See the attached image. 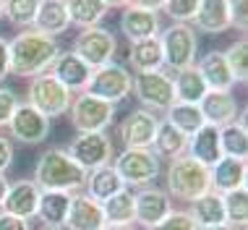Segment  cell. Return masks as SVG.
I'll return each mask as SVG.
<instances>
[{
	"label": "cell",
	"mask_w": 248,
	"mask_h": 230,
	"mask_svg": "<svg viewBox=\"0 0 248 230\" xmlns=\"http://www.w3.org/2000/svg\"><path fill=\"white\" fill-rule=\"evenodd\" d=\"M86 188H89V194L94 201H107L112 194H118L123 186V181H120V175L115 173V167L112 165H105V167H97V170L89 173V178H86Z\"/></svg>",
	"instance_id": "30"
},
{
	"label": "cell",
	"mask_w": 248,
	"mask_h": 230,
	"mask_svg": "<svg viewBox=\"0 0 248 230\" xmlns=\"http://www.w3.org/2000/svg\"><path fill=\"white\" fill-rule=\"evenodd\" d=\"M120 32L125 34V39L131 42H141V39H152L159 34V13L144 11V8H133L125 5L120 13Z\"/></svg>",
	"instance_id": "19"
},
{
	"label": "cell",
	"mask_w": 248,
	"mask_h": 230,
	"mask_svg": "<svg viewBox=\"0 0 248 230\" xmlns=\"http://www.w3.org/2000/svg\"><path fill=\"white\" fill-rule=\"evenodd\" d=\"M222 204H225L227 225L235 230H246L248 228V186L222 194Z\"/></svg>",
	"instance_id": "35"
},
{
	"label": "cell",
	"mask_w": 248,
	"mask_h": 230,
	"mask_svg": "<svg viewBox=\"0 0 248 230\" xmlns=\"http://www.w3.org/2000/svg\"><path fill=\"white\" fill-rule=\"evenodd\" d=\"M172 86H175V102H188V105H199L204 99V94L209 92L201 73L196 71V66L178 71L175 79H172Z\"/></svg>",
	"instance_id": "31"
},
{
	"label": "cell",
	"mask_w": 248,
	"mask_h": 230,
	"mask_svg": "<svg viewBox=\"0 0 248 230\" xmlns=\"http://www.w3.org/2000/svg\"><path fill=\"white\" fill-rule=\"evenodd\" d=\"M212 170V191L217 194H227L235 188L248 186V162L246 160H235V157H222L219 162H214L209 167Z\"/></svg>",
	"instance_id": "22"
},
{
	"label": "cell",
	"mask_w": 248,
	"mask_h": 230,
	"mask_svg": "<svg viewBox=\"0 0 248 230\" xmlns=\"http://www.w3.org/2000/svg\"><path fill=\"white\" fill-rule=\"evenodd\" d=\"M13 162V147H11V139L0 136V173H5Z\"/></svg>",
	"instance_id": "43"
},
{
	"label": "cell",
	"mask_w": 248,
	"mask_h": 230,
	"mask_svg": "<svg viewBox=\"0 0 248 230\" xmlns=\"http://www.w3.org/2000/svg\"><path fill=\"white\" fill-rule=\"evenodd\" d=\"M26 102L34 110H39L45 118H60L68 113L73 102V94L65 89L60 81H55L50 73H39V76L29 79L26 86Z\"/></svg>",
	"instance_id": "4"
},
{
	"label": "cell",
	"mask_w": 248,
	"mask_h": 230,
	"mask_svg": "<svg viewBox=\"0 0 248 230\" xmlns=\"http://www.w3.org/2000/svg\"><path fill=\"white\" fill-rule=\"evenodd\" d=\"M191 26L193 32H204V34H225L227 29H232L227 3L225 0H201Z\"/></svg>",
	"instance_id": "24"
},
{
	"label": "cell",
	"mask_w": 248,
	"mask_h": 230,
	"mask_svg": "<svg viewBox=\"0 0 248 230\" xmlns=\"http://www.w3.org/2000/svg\"><path fill=\"white\" fill-rule=\"evenodd\" d=\"M196 71L201 73L209 92H232V86H235V79L219 50H209L201 60H196Z\"/></svg>",
	"instance_id": "21"
},
{
	"label": "cell",
	"mask_w": 248,
	"mask_h": 230,
	"mask_svg": "<svg viewBox=\"0 0 248 230\" xmlns=\"http://www.w3.org/2000/svg\"><path fill=\"white\" fill-rule=\"evenodd\" d=\"M39 0H3V16L16 29H31Z\"/></svg>",
	"instance_id": "36"
},
{
	"label": "cell",
	"mask_w": 248,
	"mask_h": 230,
	"mask_svg": "<svg viewBox=\"0 0 248 230\" xmlns=\"http://www.w3.org/2000/svg\"><path fill=\"white\" fill-rule=\"evenodd\" d=\"M115 50H118V39L110 29H105V26L81 29L76 37H73V45H71V52L81 58L92 71L112 63Z\"/></svg>",
	"instance_id": "6"
},
{
	"label": "cell",
	"mask_w": 248,
	"mask_h": 230,
	"mask_svg": "<svg viewBox=\"0 0 248 230\" xmlns=\"http://www.w3.org/2000/svg\"><path fill=\"white\" fill-rule=\"evenodd\" d=\"M199 230H235V228H230L227 222H222V225H212V228H199Z\"/></svg>",
	"instance_id": "49"
},
{
	"label": "cell",
	"mask_w": 248,
	"mask_h": 230,
	"mask_svg": "<svg viewBox=\"0 0 248 230\" xmlns=\"http://www.w3.org/2000/svg\"><path fill=\"white\" fill-rule=\"evenodd\" d=\"M102 214L107 225H133V191L125 186L112 194L107 201H102Z\"/></svg>",
	"instance_id": "32"
},
{
	"label": "cell",
	"mask_w": 248,
	"mask_h": 230,
	"mask_svg": "<svg viewBox=\"0 0 248 230\" xmlns=\"http://www.w3.org/2000/svg\"><path fill=\"white\" fill-rule=\"evenodd\" d=\"M188 214L193 217L199 228H212V225H222L225 222V204H222V194L217 191H206L204 196L191 201Z\"/></svg>",
	"instance_id": "28"
},
{
	"label": "cell",
	"mask_w": 248,
	"mask_h": 230,
	"mask_svg": "<svg viewBox=\"0 0 248 230\" xmlns=\"http://www.w3.org/2000/svg\"><path fill=\"white\" fill-rule=\"evenodd\" d=\"M39 188L34 181H16V183L8 186V194L3 199V207L0 212H8L13 217L21 220H31L37 217V204H39Z\"/></svg>",
	"instance_id": "18"
},
{
	"label": "cell",
	"mask_w": 248,
	"mask_h": 230,
	"mask_svg": "<svg viewBox=\"0 0 248 230\" xmlns=\"http://www.w3.org/2000/svg\"><path fill=\"white\" fill-rule=\"evenodd\" d=\"M0 230H31V225H29V220L13 217L8 212H0Z\"/></svg>",
	"instance_id": "42"
},
{
	"label": "cell",
	"mask_w": 248,
	"mask_h": 230,
	"mask_svg": "<svg viewBox=\"0 0 248 230\" xmlns=\"http://www.w3.org/2000/svg\"><path fill=\"white\" fill-rule=\"evenodd\" d=\"M112 167L120 175L123 186L128 188L152 186V181L159 175V160L152 149H123L112 162Z\"/></svg>",
	"instance_id": "9"
},
{
	"label": "cell",
	"mask_w": 248,
	"mask_h": 230,
	"mask_svg": "<svg viewBox=\"0 0 248 230\" xmlns=\"http://www.w3.org/2000/svg\"><path fill=\"white\" fill-rule=\"evenodd\" d=\"M8 55L13 76L31 79L50 71V66L60 55V45L55 37H47L37 29H24L8 42Z\"/></svg>",
	"instance_id": "1"
},
{
	"label": "cell",
	"mask_w": 248,
	"mask_h": 230,
	"mask_svg": "<svg viewBox=\"0 0 248 230\" xmlns=\"http://www.w3.org/2000/svg\"><path fill=\"white\" fill-rule=\"evenodd\" d=\"M212 191V170L188 154L170 160L167 167V196L180 201H193Z\"/></svg>",
	"instance_id": "3"
},
{
	"label": "cell",
	"mask_w": 248,
	"mask_h": 230,
	"mask_svg": "<svg viewBox=\"0 0 248 230\" xmlns=\"http://www.w3.org/2000/svg\"><path fill=\"white\" fill-rule=\"evenodd\" d=\"M128 5H133V8H144V11L159 13V11L165 8V0H128Z\"/></svg>",
	"instance_id": "45"
},
{
	"label": "cell",
	"mask_w": 248,
	"mask_h": 230,
	"mask_svg": "<svg viewBox=\"0 0 248 230\" xmlns=\"http://www.w3.org/2000/svg\"><path fill=\"white\" fill-rule=\"evenodd\" d=\"M107 225L102 204L94 201L89 194H71V207H68V217H65L63 228L65 230H102Z\"/></svg>",
	"instance_id": "16"
},
{
	"label": "cell",
	"mask_w": 248,
	"mask_h": 230,
	"mask_svg": "<svg viewBox=\"0 0 248 230\" xmlns=\"http://www.w3.org/2000/svg\"><path fill=\"white\" fill-rule=\"evenodd\" d=\"M170 212H172V199L167 196V191L157 188L154 183L141 186L133 194V222H139L144 230L162 222Z\"/></svg>",
	"instance_id": "13"
},
{
	"label": "cell",
	"mask_w": 248,
	"mask_h": 230,
	"mask_svg": "<svg viewBox=\"0 0 248 230\" xmlns=\"http://www.w3.org/2000/svg\"><path fill=\"white\" fill-rule=\"evenodd\" d=\"M5 128H8L11 139L21 141V144H29V147H37L47 139L50 118H45V115L39 110H34L29 102H18Z\"/></svg>",
	"instance_id": "12"
},
{
	"label": "cell",
	"mask_w": 248,
	"mask_h": 230,
	"mask_svg": "<svg viewBox=\"0 0 248 230\" xmlns=\"http://www.w3.org/2000/svg\"><path fill=\"white\" fill-rule=\"evenodd\" d=\"M131 84H133V76L125 66L107 63L102 68L92 71V79L86 84V94L99 97V99H105V102L118 107V102H123L131 94Z\"/></svg>",
	"instance_id": "10"
},
{
	"label": "cell",
	"mask_w": 248,
	"mask_h": 230,
	"mask_svg": "<svg viewBox=\"0 0 248 230\" xmlns=\"http://www.w3.org/2000/svg\"><path fill=\"white\" fill-rule=\"evenodd\" d=\"M201 0H165V13L172 18V24H191L199 11Z\"/></svg>",
	"instance_id": "38"
},
{
	"label": "cell",
	"mask_w": 248,
	"mask_h": 230,
	"mask_svg": "<svg viewBox=\"0 0 248 230\" xmlns=\"http://www.w3.org/2000/svg\"><path fill=\"white\" fill-rule=\"evenodd\" d=\"M3 18H5V16H3V0H0V21H3Z\"/></svg>",
	"instance_id": "50"
},
{
	"label": "cell",
	"mask_w": 248,
	"mask_h": 230,
	"mask_svg": "<svg viewBox=\"0 0 248 230\" xmlns=\"http://www.w3.org/2000/svg\"><path fill=\"white\" fill-rule=\"evenodd\" d=\"M8 186H11V181L0 173V207H3V199H5V194H8Z\"/></svg>",
	"instance_id": "46"
},
{
	"label": "cell",
	"mask_w": 248,
	"mask_h": 230,
	"mask_svg": "<svg viewBox=\"0 0 248 230\" xmlns=\"http://www.w3.org/2000/svg\"><path fill=\"white\" fill-rule=\"evenodd\" d=\"M39 230H63V228H47V225H45V228H39Z\"/></svg>",
	"instance_id": "51"
},
{
	"label": "cell",
	"mask_w": 248,
	"mask_h": 230,
	"mask_svg": "<svg viewBox=\"0 0 248 230\" xmlns=\"http://www.w3.org/2000/svg\"><path fill=\"white\" fill-rule=\"evenodd\" d=\"M65 152H68L86 173L97 170V167H105V165H112V157H115V147H112V141L105 131L102 133H78V136L68 144Z\"/></svg>",
	"instance_id": "11"
},
{
	"label": "cell",
	"mask_w": 248,
	"mask_h": 230,
	"mask_svg": "<svg viewBox=\"0 0 248 230\" xmlns=\"http://www.w3.org/2000/svg\"><path fill=\"white\" fill-rule=\"evenodd\" d=\"M199 110L209 126L225 128V126H230L238 120L240 105H238V99L232 92H206L204 99L199 102Z\"/></svg>",
	"instance_id": "17"
},
{
	"label": "cell",
	"mask_w": 248,
	"mask_h": 230,
	"mask_svg": "<svg viewBox=\"0 0 248 230\" xmlns=\"http://www.w3.org/2000/svg\"><path fill=\"white\" fill-rule=\"evenodd\" d=\"M165 120L170 126H175L180 133H186V136L196 133L199 128L206 123L204 115H201V110H199V105H188V102H175L165 113Z\"/></svg>",
	"instance_id": "34"
},
{
	"label": "cell",
	"mask_w": 248,
	"mask_h": 230,
	"mask_svg": "<svg viewBox=\"0 0 248 230\" xmlns=\"http://www.w3.org/2000/svg\"><path fill=\"white\" fill-rule=\"evenodd\" d=\"M186 147H188V136L180 133L178 128L170 126L167 120H159L154 141L149 147V149L157 154V160H175L180 154H186Z\"/></svg>",
	"instance_id": "26"
},
{
	"label": "cell",
	"mask_w": 248,
	"mask_h": 230,
	"mask_svg": "<svg viewBox=\"0 0 248 230\" xmlns=\"http://www.w3.org/2000/svg\"><path fill=\"white\" fill-rule=\"evenodd\" d=\"M68 115H71V126L78 133H102L115 120V105L81 92V94H73Z\"/></svg>",
	"instance_id": "7"
},
{
	"label": "cell",
	"mask_w": 248,
	"mask_h": 230,
	"mask_svg": "<svg viewBox=\"0 0 248 230\" xmlns=\"http://www.w3.org/2000/svg\"><path fill=\"white\" fill-rule=\"evenodd\" d=\"M68 3V16L73 26H99V21L107 16V5L102 0H65Z\"/></svg>",
	"instance_id": "33"
},
{
	"label": "cell",
	"mask_w": 248,
	"mask_h": 230,
	"mask_svg": "<svg viewBox=\"0 0 248 230\" xmlns=\"http://www.w3.org/2000/svg\"><path fill=\"white\" fill-rule=\"evenodd\" d=\"M128 66L136 73H149V71H162L165 58H162V45L159 37L141 39V42L128 45Z\"/></svg>",
	"instance_id": "25"
},
{
	"label": "cell",
	"mask_w": 248,
	"mask_h": 230,
	"mask_svg": "<svg viewBox=\"0 0 248 230\" xmlns=\"http://www.w3.org/2000/svg\"><path fill=\"white\" fill-rule=\"evenodd\" d=\"M162 45V58L170 71H186L196 66V50H199V37L191 24H170L159 37Z\"/></svg>",
	"instance_id": "5"
},
{
	"label": "cell",
	"mask_w": 248,
	"mask_h": 230,
	"mask_svg": "<svg viewBox=\"0 0 248 230\" xmlns=\"http://www.w3.org/2000/svg\"><path fill=\"white\" fill-rule=\"evenodd\" d=\"M159 118L144 107H136L123 118V123L118 126V136L125 144V149H149L154 133H157Z\"/></svg>",
	"instance_id": "14"
},
{
	"label": "cell",
	"mask_w": 248,
	"mask_h": 230,
	"mask_svg": "<svg viewBox=\"0 0 248 230\" xmlns=\"http://www.w3.org/2000/svg\"><path fill=\"white\" fill-rule=\"evenodd\" d=\"M71 207V194L65 191H42L37 204V217L47 228H63L65 217H68Z\"/></svg>",
	"instance_id": "27"
},
{
	"label": "cell",
	"mask_w": 248,
	"mask_h": 230,
	"mask_svg": "<svg viewBox=\"0 0 248 230\" xmlns=\"http://www.w3.org/2000/svg\"><path fill=\"white\" fill-rule=\"evenodd\" d=\"M102 3L107 5V11H110V8H125L128 0H102Z\"/></svg>",
	"instance_id": "47"
},
{
	"label": "cell",
	"mask_w": 248,
	"mask_h": 230,
	"mask_svg": "<svg viewBox=\"0 0 248 230\" xmlns=\"http://www.w3.org/2000/svg\"><path fill=\"white\" fill-rule=\"evenodd\" d=\"M219 147H222V157H248V128H246V110L240 113L235 123L219 128Z\"/></svg>",
	"instance_id": "29"
},
{
	"label": "cell",
	"mask_w": 248,
	"mask_h": 230,
	"mask_svg": "<svg viewBox=\"0 0 248 230\" xmlns=\"http://www.w3.org/2000/svg\"><path fill=\"white\" fill-rule=\"evenodd\" d=\"M16 105H18L16 92L8 89V86H0V128L8 126V120H11L13 110H16Z\"/></svg>",
	"instance_id": "41"
},
{
	"label": "cell",
	"mask_w": 248,
	"mask_h": 230,
	"mask_svg": "<svg viewBox=\"0 0 248 230\" xmlns=\"http://www.w3.org/2000/svg\"><path fill=\"white\" fill-rule=\"evenodd\" d=\"M68 26H71V16H68V3L65 0H39L31 29L42 32L47 37H55V34L68 32Z\"/></svg>",
	"instance_id": "23"
},
{
	"label": "cell",
	"mask_w": 248,
	"mask_h": 230,
	"mask_svg": "<svg viewBox=\"0 0 248 230\" xmlns=\"http://www.w3.org/2000/svg\"><path fill=\"white\" fill-rule=\"evenodd\" d=\"M102 230H136L133 225H105Z\"/></svg>",
	"instance_id": "48"
},
{
	"label": "cell",
	"mask_w": 248,
	"mask_h": 230,
	"mask_svg": "<svg viewBox=\"0 0 248 230\" xmlns=\"http://www.w3.org/2000/svg\"><path fill=\"white\" fill-rule=\"evenodd\" d=\"M47 73L55 81H60V84H63L71 94L86 92V84H89V79H92V68L78 55H73L71 50L68 52H60V55L55 58V63L50 66Z\"/></svg>",
	"instance_id": "15"
},
{
	"label": "cell",
	"mask_w": 248,
	"mask_h": 230,
	"mask_svg": "<svg viewBox=\"0 0 248 230\" xmlns=\"http://www.w3.org/2000/svg\"><path fill=\"white\" fill-rule=\"evenodd\" d=\"M131 92L136 94V99L144 105V110L149 113H167L175 105V86L172 79L165 71H149V73H136L131 84Z\"/></svg>",
	"instance_id": "8"
},
{
	"label": "cell",
	"mask_w": 248,
	"mask_h": 230,
	"mask_svg": "<svg viewBox=\"0 0 248 230\" xmlns=\"http://www.w3.org/2000/svg\"><path fill=\"white\" fill-rule=\"evenodd\" d=\"M222 55H225V63H227V68H230L232 79H235L238 84H246L248 81V42H246V37H240L238 42H232Z\"/></svg>",
	"instance_id": "37"
},
{
	"label": "cell",
	"mask_w": 248,
	"mask_h": 230,
	"mask_svg": "<svg viewBox=\"0 0 248 230\" xmlns=\"http://www.w3.org/2000/svg\"><path fill=\"white\" fill-rule=\"evenodd\" d=\"M149 230H199V225L193 222V217L188 212H178V209H172L162 222H157V225L149 228Z\"/></svg>",
	"instance_id": "39"
},
{
	"label": "cell",
	"mask_w": 248,
	"mask_h": 230,
	"mask_svg": "<svg viewBox=\"0 0 248 230\" xmlns=\"http://www.w3.org/2000/svg\"><path fill=\"white\" fill-rule=\"evenodd\" d=\"M186 154L193 157L201 165L212 167L214 162L222 160V147H219V128L204 123L196 133L188 136V147H186Z\"/></svg>",
	"instance_id": "20"
},
{
	"label": "cell",
	"mask_w": 248,
	"mask_h": 230,
	"mask_svg": "<svg viewBox=\"0 0 248 230\" xmlns=\"http://www.w3.org/2000/svg\"><path fill=\"white\" fill-rule=\"evenodd\" d=\"M89 173L71 157L63 147H50L34 165V183L39 191H65L78 194L86 186Z\"/></svg>",
	"instance_id": "2"
},
{
	"label": "cell",
	"mask_w": 248,
	"mask_h": 230,
	"mask_svg": "<svg viewBox=\"0 0 248 230\" xmlns=\"http://www.w3.org/2000/svg\"><path fill=\"white\" fill-rule=\"evenodd\" d=\"M227 13H230V26L238 29L240 34L248 32V0H225Z\"/></svg>",
	"instance_id": "40"
},
{
	"label": "cell",
	"mask_w": 248,
	"mask_h": 230,
	"mask_svg": "<svg viewBox=\"0 0 248 230\" xmlns=\"http://www.w3.org/2000/svg\"><path fill=\"white\" fill-rule=\"evenodd\" d=\"M11 73V55H8V42L0 37V84L5 81V76Z\"/></svg>",
	"instance_id": "44"
}]
</instances>
